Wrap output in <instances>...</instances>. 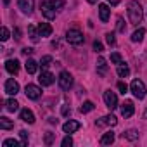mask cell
I'll list each match as a JSON object with an SVG mask.
<instances>
[{"mask_svg":"<svg viewBox=\"0 0 147 147\" xmlns=\"http://www.w3.org/2000/svg\"><path fill=\"white\" fill-rule=\"evenodd\" d=\"M128 18H130V23H133V24L142 23L144 9H142V5L137 2V0H131V2H128Z\"/></svg>","mask_w":147,"mask_h":147,"instance_id":"1","label":"cell"},{"mask_svg":"<svg viewBox=\"0 0 147 147\" xmlns=\"http://www.w3.org/2000/svg\"><path fill=\"white\" fill-rule=\"evenodd\" d=\"M66 40L71 43V45H82L83 43V33L78 30V28H71L66 31Z\"/></svg>","mask_w":147,"mask_h":147,"instance_id":"2","label":"cell"},{"mask_svg":"<svg viewBox=\"0 0 147 147\" xmlns=\"http://www.w3.org/2000/svg\"><path fill=\"white\" fill-rule=\"evenodd\" d=\"M130 92H131L137 99H144L145 94H147V88H145V85H144L142 80H133L131 85H130Z\"/></svg>","mask_w":147,"mask_h":147,"instance_id":"3","label":"cell"},{"mask_svg":"<svg viewBox=\"0 0 147 147\" xmlns=\"http://www.w3.org/2000/svg\"><path fill=\"white\" fill-rule=\"evenodd\" d=\"M57 83H59V87H61L62 90H69V88L73 87V76L69 75L67 71H61V75H59V78H57Z\"/></svg>","mask_w":147,"mask_h":147,"instance_id":"4","label":"cell"},{"mask_svg":"<svg viewBox=\"0 0 147 147\" xmlns=\"http://www.w3.org/2000/svg\"><path fill=\"white\" fill-rule=\"evenodd\" d=\"M24 94H26L28 99H31V100H38V99L42 97V88H40L38 85L30 83V85L24 87Z\"/></svg>","mask_w":147,"mask_h":147,"instance_id":"5","label":"cell"},{"mask_svg":"<svg viewBox=\"0 0 147 147\" xmlns=\"http://www.w3.org/2000/svg\"><path fill=\"white\" fill-rule=\"evenodd\" d=\"M42 14H43V16H45V19H49V21L55 18L57 11H55V7L52 5L50 0H43V2H42Z\"/></svg>","mask_w":147,"mask_h":147,"instance_id":"6","label":"cell"},{"mask_svg":"<svg viewBox=\"0 0 147 147\" xmlns=\"http://www.w3.org/2000/svg\"><path fill=\"white\" fill-rule=\"evenodd\" d=\"M104 102H106V106H107L111 111H114V109L118 107V95H116L113 90H106V92H104Z\"/></svg>","mask_w":147,"mask_h":147,"instance_id":"7","label":"cell"},{"mask_svg":"<svg viewBox=\"0 0 147 147\" xmlns=\"http://www.w3.org/2000/svg\"><path fill=\"white\" fill-rule=\"evenodd\" d=\"M38 82L42 83V87H50L54 82H55V76L52 75L50 71H47V69H42V73H40V78H38Z\"/></svg>","mask_w":147,"mask_h":147,"instance_id":"8","label":"cell"},{"mask_svg":"<svg viewBox=\"0 0 147 147\" xmlns=\"http://www.w3.org/2000/svg\"><path fill=\"white\" fill-rule=\"evenodd\" d=\"M4 88H5V94H7V95H16V94L19 92V83H18L16 80H12V78H9V80L5 82V85H4Z\"/></svg>","mask_w":147,"mask_h":147,"instance_id":"9","label":"cell"},{"mask_svg":"<svg viewBox=\"0 0 147 147\" xmlns=\"http://www.w3.org/2000/svg\"><path fill=\"white\" fill-rule=\"evenodd\" d=\"M116 123H118V119H116V116H114V114L102 116L100 119H97V121H95V125H97V126H114Z\"/></svg>","mask_w":147,"mask_h":147,"instance_id":"10","label":"cell"},{"mask_svg":"<svg viewBox=\"0 0 147 147\" xmlns=\"http://www.w3.org/2000/svg\"><path fill=\"white\" fill-rule=\"evenodd\" d=\"M80 123L78 121H75V119H69V121H66L64 125H62V130H64V133H75V131H78L80 130Z\"/></svg>","mask_w":147,"mask_h":147,"instance_id":"11","label":"cell"},{"mask_svg":"<svg viewBox=\"0 0 147 147\" xmlns=\"http://www.w3.org/2000/svg\"><path fill=\"white\" fill-rule=\"evenodd\" d=\"M133 113H135L133 102H131V100H126V102L121 106V116H123V118H130V116H133Z\"/></svg>","mask_w":147,"mask_h":147,"instance_id":"12","label":"cell"},{"mask_svg":"<svg viewBox=\"0 0 147 147\" xmlns=\"http://www.w3.org/2000/svg\"><path fill=\"white\" fill-rule=\"evenodd\" d=\"M19 118H21L24 123H30V125H33V123H35V114H33V111H31V109H28V107L21 109Z\"/></svg>","mask_w":147,"mask_h":147,"instance_id":"13","label":"cell"},{"mask_svg":"<svg viewBox=\"0 0 147 147\" xmlns=\"http://www.w3.org/2000/svg\"><path fill=\"white\" fill-rule=\"evenodd\" d=\"M18 7L23 11V14L33 12V0H18Z\"/></svg>","mask_w":147,"mask_h":147,"instance_id":"14","label":"cell"},{"mask_svg":"<svg viewBox=\"0 0 147 147\" xmlns=\"http://www.w3.org/2000/svg\"><path fill=\"white\" fill-rule=\"evenodd\" d=\"M109 14H111L109 5H107V4H100V5H99V18H100L102 23H107V21H109Z\"/></svg>","mask_w":147,"mask_h":147,"instance_id":"15","label":"cell"},{"mask_svg":"<svg viewBox=\"0 0 147 147\" xmlns=\"http://www.w3.org/2000/svg\"><path fill=\"white\" fill-rule=\"evenodd\" d=\"M5 69L11 73V75H18L19 73V61L18 59H9L5 62Z\"/></svg>","mask_w":147,"mask_h":147,"instance_id":"16","label":"cell"},{"mask_svg":"<svg viewBox=\"0 0 147 147\" xmlns=\"http://www.w3.org/2000/svg\"><path fill=\"white\" fill-rule=\"evenodd\" d=\"M38 33H40V36H50L52 35V26L49 23H40L38 24Z\"/></svg>","mask_w":147,"mask_h":147,"instance_id":"17","label":"cell"},{"mask_svg":"<svg viewBox=\"0 0 147 147\" xmlns=\"http://www.w3.org/2000/svg\"><path fill=\"white\" fill-rule=\"evenodd\" d=\"M114 138H116L114 131H106V133L100 137V145H111V144L114 142Z\"/></svg>","mask_w":147,"mask_h":147,"instance_id":"18","label":"cell"},{"mask_svg":"<svg viewBox=\"0 0 147 147\" xmlns=\"http://www.w3.org/2000/svg\"><path fill=\"white\" fill-rule=\"evenodd\" d=\"M38 62L36 61H33V59H28L26 61V64H24V67H26V73H30V75H33V73H36L38 71Z\"/></svg>","mask_w":147,"mask_h":147,"instance_id":"19","label":"cell"},{"mask_svg":"<svg viewBox=\"0 0 147 147\" xmlns=\"http://www.w3.org/2000/svg\"><path fill=\"white\" fill-rule=\"evenodd\" d=\"M97 73L100 76H104L106 73H107V64H106V59L104 57H99L97 59Z\"/></svg>","mask_w":147,"mask_h":147,"instance_id":"20","label":"cell"},{"mask_svg":"<svg viewBox=\"0 0 147 147\" xmlns=\"http://www.w3.org/2000/svg\"><path fill=\"white\" fill-rule=\"evenodd\" d=\"M5 109L11 111V113H16V111L19 109V102H18L16 99H7V100H5Z\"/></svg>","mask_w":147,"mask_h":147,"instance_id":"21","label":"cell"},{"mask_svg":"<svg viewBox=\"0 0 147 147\" xmlns=\"http://www.w3.org/2000/svg\"><path fill=\"white\" fill-rule=\"evenodd\" d=\"M28 35H30V40H31L33 43H36V42L40 40V33H38V30H36L35 26H28Z\"/></svg>","mask_w":147,"mask_h":147,"instance_id":"22","label":"cell"},{"mask_svg":"<svg viewBox=\"0 0 147 147\" xmlns=\"http://www.w3.org/2000/svg\"><path fill=\"white\" fill-rule=\"evenodd\" d=\"M144 36H145V30L144 28H138V30H135L133 31V35H131V42H142L144 40Z\"/></svg>","mask_w":147,"mask_h":147,"instance_id":"23","label":"cell"},{"mask_svg":"<svg viewBox=\"0 0 147 147\" xmlns=\"http://www.w3.org/2000/svg\"><path fill=\"white\" fill-rule=\"evenodd\" d=\"M0 128H2V130H11V128H14V123L7 116H2V118H0Z\"/></svg>","mask_w":147,"mask_h":147,"instance_id":"24","label":"cell"},{"mask_svg":"<svg viewBox=\"0 0 147 147\" xmlns=\"http://www.w3.org/2000/svg\"><path fill=\"white\" fill-rule=\"evenodd\" d=\"M123 138H126V140H130V142H135L137 138H138V131L137 130H126L125 133H123Z\"/></svg>","mask_w":147,"mask_h":147,"instance_id":"25","label":"cell"},{"mask_svg":"<svg viewBox=\"0 0 147 147\" xmlns=\"http://www.w3.org/2000/svg\"><path fill=\"white\" fill-rule=\"evenodd\" d=\"M128 75H130V67H128L125 62L119 64V66H118V76H119V78H126Z\"/></svg>","mask_w":147,"mask_h":147,"instance_id":"26","label":"cell"},{"mask_svg":"<svg viewBox=\"0 0 147 147\" xmlns=\"http://www.w3.org/2000/svg\"><path fill=\"white\" fill-rule=\"evenodd\" d=\"M94 107H95V106H94V102H92V100H87V102H83V104H82L80 113H83V114H85V113H90V111H94Z\"/></svg>","mask_w":147,"mask_h":147,"instance_id":"27","label":"cell"},{"mask_svg":"<svg viewBox=\"0 0 147 147\" xmlns=\"http://www.w3.org/2000/svg\"><path fill=\"white\" fill-rule=\"evenodd\" d=\"M111 62L116 64V66H119V64H123V57H121L118 52H113V54H111Z\"/></svg>","mask_w":147,"mask_h":147,"instance_id":"28","label":"cell"},{"mask_svg":"<svg viewBox=\"0 0 147 147\" xmlns=\"http://www.w3.org/2000/svg\"><path fill=\"white\" fill-rule=\"evenodd\" d=\"M50 62H52V57H50V55H43V57L40 59V66H42V69H47V67L50 66Z\"/></svg>","mask_w":147,"mask_h":147,"instance_id":"29","label":"cell"},{"mask_svg":"<svg viewBox=\"0 0 147 147\" xmlns=\"http://www.w3.org/2000/svg\"><path fill=\"white\" fill-rule=\"evenodd\" d=\"M116 30H118V33H125V31H126V24H125L123 18H118V23H116Z\"/></svg>","mask_w":147,"mask_h":147,"instance_id":"30","label":"cell"},{"mask_svg":"<svg viewBox=\"0 0 147 147\" xmlns=\"http://www.w3.org/2000/svg\"><path fill=\"white\" fill-rule=\"evenodd\" d=\"M61 145H62V147H71V145H73V138H71V135H69V133H67V135L62 138Z\"/></svg>","mask_w":147,"mask_h":147,"instance_id":"31","label":"cell"},{"mask_svg":"<svg viewBox=\"0 0 147 147\" xmlns=\"http://www.w3.org/2000/svg\"><path fill=\"white\" fill-rule=\"evenodd\" d=\"M19 145V142L16 140V138H7V140H4V147H18Z\"/></svg>","mask_w":147,"mask_h":147,"instance_id":"32","label":"cell"},{"mask_svg":"<svg viewBox=\"0 0 147 147\" xmlns=\"http://www.w3.org/2000/svg\"><path fill=\"white\" fill-rule=\"evenodd\" d=\"M0 35H2V36H0V38H2V42H7L9 36H11V33H9V30H7L5 26H2V30H0Z\"/></svg>","mask_w":147,"mask_h":147,"instance_id":"33","label":"cell"},{"mask_svg":"<svg viewBox=\"0 0 147 147\" xmlns=\"http://www.w3.org/2000/svg\"><path fill=\"white\" fill-rule=\"evenodd\" d=\"M106 42H107L109 45H116V36H114V33H106Z\"/></svg>","mask_w":147,"mask_h":147,"instance_id":"34","label":"cell"},{"mask_svg":"<svg viewBox=\"0 0 147 147\" xmlns=\"http://www.w3.org/2000/svg\"><path fill=\"white\" fill-rule=\"evenodd\" d=\"M19 137H21V140H23L21 145H28V131H26V130H21V131H19Z\"/></svg>","mask_w":147,"mask_h":147,"instance_id":"35","label":"cell"},{"mask_svg":"<svg viewBox=\"0 0 147 147\" xmlns=\"http://www.w3.org/2000/svg\"><path fill=\"white\" fill-rule=\"evenodd\" d=\"M52 2V5L55 7V11H61L62 7H64V0H50Z\"/></svg>","mask_w":147,"mask_h":147,"instance_id":"36","label":"cell"},{"mask_svg":"<svg viewBox=\"0 0 147 147\" xmlns=\"http://www.w3.org/2000/svg\"><path fill=\"white\" fill-rule=\"evenodd\" d=\"M118 90H119V92L125 95V94L128 92V85H126L125 82H118Z\"/></svg>","mask_w":147,"mask_h":147,"instance_id":"37","label":"cell"},{"mask_svg":"<svg viewBox=\"0 0 147 147\" xmlns=\"http://www.w3.org/2000/svg\"><path fill=\"white\" fill-rule=\"evenodd\" d=\"M54 137H55V133H50V131H49V133L45 135V144H47V145H52V144H54Z\"/></svg>","mask_w":147,"mask_h":147,"instance_id":"38","label":"cell"},{"mask_svg":"<svg viewBox=\"0 0 147 147\" xmlns=\"http://www.w3.org/2000/svg\"><path fill=\"white\" fill-rule=\"evenodd\" d=\"M94 50H95V52H99V54L104 50V47H102V43H100L99 40H95V42H94Z\"/></svg>","mask_w":147,"mask_h":147,"instance_id":"39","label":"cell"},{"mask_svg":"<svg viewBox=\"0 0 147 147\" xmlns=\"http://www.w3.org/2000/svg\"><path fill=\"white\" fill-rule=\"evenodd\" d=\"M69 113H71V107H69V106H67V104H66V106H64V107H62V116H67V114H69Z\"/></svg>","mask_w":147,"mask_h":147,"instance_id":"40","label":"cell"},{"mask_svg":"<svg viewBox=\"0 0 147 147\" xmlns=\"http://www.w3.org/2000/svg\"><path fill=\"white\" fill-rule=\"evenodd\" d=\"M14 38H16V40H19V38H21V30H19V28H16V30H14Z\"/></svg>","mask_w":147,"mask_h":147,"instance_id":"41","label":"cell"},{"mask_svg":"<svg viewBox=\"0 0 147 147\" xmlns=\"http://www.w3.org/2000/svg\"><path fill=\"white\" fill-rule=\"evenodd\" d=\"M23 54H24V55H30V54H33V49H30V47H24V49H23Z\"/></svg>","mask_w":147,"mask_h":147,"instance_id":"42","label":"cell"},{"mask_svg":"<svg viewBox=\"0 0 147 147\" xmlns=\"http://www.w3.org/2000/svg\"><path fill=\"white\" fill-rule=\"evenodd\" d=\"M121 2V0H107V4H111V5H118Z\"/></svg>","mask_w":147,"mask_h":147,"instance_id":"43","label":"cell"},{"mask_svg":"<svg viewBox=\"0 0 147 147\" xmlns=\"http://www.w3.org/2000/svg\"><path fill=\"white\" fill-rule=\"evenodd\" d=\"M87 2H90V4H95V2H97V0H87Z\"/></svg>","mask_w":147,"mask_h":147,"instance_id":"44","label":"cell"}]
</instances>
